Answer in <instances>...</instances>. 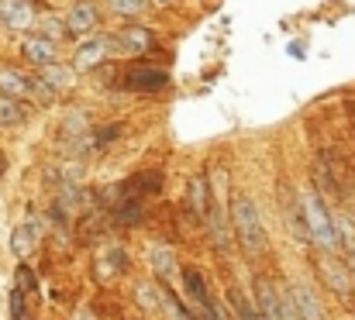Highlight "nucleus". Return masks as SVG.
Listing matches in <instances>:
<instances>
[{
	"instance_id": "obj_1",
	"label": "nucleus",
	"mask_w": 355,
	"mask_h": 320,
	"mask_svg": "<svg viewBox=\"0 0 355 320\" xmlns=\"http://www.w3.org/2000/svg\"><path fill=\"white\" fill-rule=\"evenodd\" d=\"M232 231H235V238L241 241V248L248 255H259L266 248V227L259 220L255 204L245 193H238L235 200H232Z\"/></svg>"
},
{
	"instance_id": "obj_2",
	"label": "nucleus",
	"mask_w": 355,
	"mask_h": 320,
	"mask_svg": "<svg viewBox=\"0 0 355 320\" xmlns=\"http://www.w3.org/2000/svg\"><path fill=\"white\" fill-rule=\"evenodd\" d=\"M304 224H307V238L321 245V251H335L338 248V227L331 220V213L324 207V200L318 193H304Z\"/></svg>"
},
{
	"instance_id": "obj_3",
	"label": "nucleus",
	"mask_w": 355,
	"mask_h": 320,
	"mask_svg": "<svg viewBox=\"0 0 355 320\" xmlns=\"http://www.w3.org/2000/svg\"><path fill=\"white\" fill-rule=\"evenodd\" d=\"M118 83L124 90H131V94H162V90H169L173 80L159 66H128L118 76Z\"/></svg>"
},
{
	"instance_id": "obj_4",
	"label": "nucleus",
	"mask_w": 355,
	"mask_h": 320,
	"mask_svg": "<svg viewBox=\"0 0 355 320\" xmlns=\"http://www.w3.org/2000/svg\"><path fill=\"white\" fill-rule=\"evenodd\" d=\"M318 269H321V279L331 286V293L335 296H342V300H352V272H349V265L335 255V251H324L321 258H318Z\"/></svg>"
},
{
	"instance_id": "obj_5",
	"label": "nucleus",
	"mask_w": 355,
	"mask_h": 320,
	"mask_svg": "<svg viewBox=\"0 0 355 320\" xmlns=\"http://www.w3.org/2000/svg\"><path fill=\"white\" fill-rule=\"evenodd\" d=\"M111 52H114L111 35H87V38H80V42H76L73 66H76V69H94V66H101Z\"/></svg>"
},
{
	"instance_id": "obj_6",
	"label": "nucleus",
	"mask_w": 355,
	"mask_h": 320,
	"mask_svg": "<svg viewBox=\"0 0 355 320\" xmlns=\"http://www.w3.org/2000/svg\"><path fill=\"white\" fill-rule=\"evenodd\" d=\"M66 28H69V38H87V35H97V28H101V10H97V3H90V0H80V3H73L69 10H66Z\"/></svg>"
},
{
	"instance_id": "obj_7",
	"label": "nucleus",
	"mask_w": 355,
	"mask_h": 320,
	"mask_svg": "<svg viewBox=\"0 0 355 320\" xmlns=\"http://www.w3.org/2000/svg\"><path fill=\"white\" fill-rule=\"evenodd\" d=\"M159 190H162V172L159 169H145V172H135L131 179H124L114 193H118V200H145V197H152Z\"/></svg>"
},
{
	"instance_id": "obj_8",
	"label": "nucleus",
	"mask_w": 355,
	"mask_h": 320,
	"mask_svg": "<svg viewBox=\"0 0 355 320\" xmlns=\"http://www.w3.org/2000/svg\"><path fill=\"white\" fill-rule=\"evenodd\" d=\"M111 42H114V52H121V55H145V52L155 45L152 31H148V28H141V24L121 28L118 35H111Z\"/></svg>"
},
{
	"instance_id": "obj_9",
	"label": "nucleus",
	"mask_w": 355,
	"mask_h": 320,
	"mask_svg": "<svg viewBox=\"0 0 355 320\" xmlns=\"http://www.w3.org/2000/svg\"><path fill=\"white\" fill-rule=\"evenodd\" d=\"M21 55H24V62H31L35 69H45V66L59 62L55 42H49V38H42V35H31V38H24V42H21Z\"/></svg>"
},
{
	"instance_id": "obj_10",
	"label": "nucleus",
	"mask_w": 355,
	"mask_h": 320,
	"mask_svg": "<svg viewBox=\"0 0 355 320\" xmlns=\"http://www.w3.org/2000/svg\"><path fill=\"white\" fill-rule=\"evenodd\" d=\"M0 24L7 31H21L35 24V7L31 0H0Z\"/></svg>"
},
{
	"instance_id": "obj_11",
	"label": "nucleus",
	"mask_w": 355,
	"mask_h": 320,
	"mask_svg": "<svg viewBox=\"0 0 355 320\" xmlns=\"http://www.w3.org/2000/svg\"><path fill=\"white\" fill-rule=\"evenodd\" d=\"M286 300H290L297 320H324V310H321L318 296L307 286H286Z\"/></svg>"
},
{
	"instance_id": "obj_12",
	"label": "nucleus",
	"mask_w": 355,
	"mask_h": 320,
	"mask_svg": "<svg viewBox=\"0 0 355 320\" xmlns=\"http://www.w3.org/2000/svg\"><path fill=\"white\" fill-rule=\"evenodd\" d=\"M31 76L14 69V66H0V94L3 97H14V100H28L31 97Z\"/></svg>"
},
{
	"instance_id": "obj_13",
	"label": "nucleus",
	"mask_w": 355,
	"mask_h": 320,
	"mask_svg": "<svg viewBox=\"0 0 355 320\" xmlns=\"http://www.w3.org/2000/svg\"><path fill=\"white\" fill-rule=\"evenodd\" d=\"M38 87H42V90H49V94L55 97V94H62V90H69V87H73V69H66V66L52 62V66L38 69Z\"/></svg>"
},
{
	"instance_id": "obj_14",
	"label": "nucleus",
	"mask_w": 355,
	"mask_h": 320,
	"mask_svg": "<svg viewBox=\"0 0 355 320\" xmlns=\"http://www.w3.org/2000/svg\"><path fill=\"white\" fill-rule=\"evenodd\" d=\"M255 296H259V314L266 320H286L283 317V300H279V293L266 283V279H255Z\"/></svg>"
},
{
	"instance_id": "obj_15",
	"label": "nucleus",
	"mask_w": 355,
	"mask_h": 320,
	"mask_svg": "<svg viewBox=\"0 0 355 320\" xmlns=\"http://www.w3.org/2000/svg\"><path fill=\"white\" fill-rule=\"evenodd\" d=\"M187 200H190L193 217H204V213L211 211V190H207V176H204V172L190 176V183H187Z\"/></svg>"
},
{
	"instance_id": "obj_16",
	"label": "nucleus",
	"mask_w": 355,
	"mask_h": 320,
	"mask_svg": "<svg viewBox=\"0 0 355 320\" xmlns=\"http://www.w3.org/2000/svg\"><path fill=\"white\" fill-rule=\"evenodd\" d=\"M204 220H207V227H211V238H214V245L225 251V248H232V231H228V220L221 217L218 211V204L211 200V211L204 213Z\"/></svg>"
},
{
	"instance_id": "obj_17",
	"label": "nucleus",
	"mask_w": 355,
	"mask_h": 320,
	"mask_svg": "<svg viewBox=\"0 0 355 320\" xmlns=\"http://www.w3.org/2000/svg\"><path fill=\"white\" fill-rule=\"evenodd\" d=\"M24 121H28L24 100H14V97H3L0 94V127H21Z\"/></svg>"
},
{
	"instance_id": "obj_18",
	"label": "nucleus",
	"mask_w": 355,
	"mask_h": 320,
	"mask_svg": "<svg viewBox=\"0 0 355 320\" xmlns=\"http://www.w3.org/2000/svg\"><path fill=\"white\" fill-rule=\"evenodd\" d=\"M180 276H183V290H187V296H190L200 310H207V307H211V296H207L204 276H200V272H193V269H187V272H180Z\"/></svg>"
},
{
	"instance_id": "obj_19",
	"label": "nucleus",
	"mask_w": 355,
	"mask_h": 320,
	"mask_svg": "<svg viewBox=\"0 0 355 320\" xmlns=\"http://www.w3.org/2000/svg\"><path fill=\"white\" fill-rule=\"evenodd\" d=\"M35 35H42V38H49V42H62V38H69V28H66L62 17L45 14V17H35Z\"/></svg>"
},
{
	"instance_id": "obj_20",
	"label": "nucleus",
	"mask_w": 355,
	"mask_h": 320,
	"mask_svg": "<svg viewBox=\"0 0 355 320\" xmlns=\"http://www.w3.org/2000/svg\"><path fill=\"white\" fill-rule=\"evenodd\" d=\"M35 238H38V224H21V227H14V234H10V251L21 258V255H28L31 248H35Z\"/></svg>"
},
{
	"instance_id": "obj_21",
	"label": "nucleus",
	"mask_w": 355,
	"mask_h": 320,
	"mask_svg": "<svg viewBox=\"0 0 355 320\" xmlns=\"http://www.w3.org/2000/svg\"><path fill=\"white\" fill-rule=\"evenodd\" d=\"M114 220H118L121 227H135V224H141V220H145L141 200H121L118 211H114Z\"/></svg>"
},
{
	"instance_id": "obj_22",
	"label": "nucleus",
	"mask_w": 355,
	"mask_h": 320,
	"mask_svg": "<svg viewBox=\"0 0 355 320\" xmlns=\"http://www.w3.org/2000/svg\"><path fill=\"white\" fill-rule=\"evenodd\" d=\"M228 300H232V310L238 314V320H266L262 314H259V307H255L241 290H232V293H228Z\"/></svg>"
},
{
	"instance_id": "obj_23",
	"label": "nucleus",
	"mask_w": 355,
	"mask_h": 320,
	"mask_svg": "<svg viewBox=\"0 0 355 320\" xmlns=\"http://www.w3.org/2000/svg\"><path fill=\"white\" fill-rule=\"evenodd\" d=\"M152 265H155V272H159L162 279H173V276H180V272H176V262H173V255H169L166 248H159V245L152 248Z\"/></svg>"
},
{
	"instance_id": "obj_24",
	"label": "nucleus",
	"mask_w": 355,
	"mask_h": 320,
	"mask_svg": "<svg viewBox=\"0 0 355 320\" xmlns=\"http://www.w3.org/2000/svg\"><path fill=\"white\" fill-rule=\"evenodd\" d=\"M107 7L118 14V17H124V21H131V17H141L145 14V0H107Z\"/></svg>"
},
{
	"instance_id": "obj_25",
	"label": "nucleus",
	"mask_w": 355,
	"mask_h": 320,
	"mask_svg": "<svg viewBox=\"0 0 355 320\" xmlns=\"http://www.w3.org/2000/svg\"><path fill=\"white\" fill-rule=\"evenodd\" d=\"M121 131H124V127H121V124H107V127H101V131H97V134H90V138H94V141H90V145H94V148H107V145H111V141H114V138H118Z\"/></svg>"
},
{
	"instance_id": "obj_26",
	"label": "nucleus",
	"mask_w": 355,
	"mask_h": 320,
	"mask_svg": "<svg viewBox=\"0 0 355 320\" xmlns=\"http://www.w3.org/2000/svg\"><path fill=\"white\" fill-rule=\"evenodd\" d=\"M17 290H21V293H24V296H28V293H35V290H38V283H35V272H31V269H24V265H21V269H17Z\"/></svg>"
},
{
	"instance_id": "obj_27",
	"label": "nucleus",
	"mask_w": 355,
	"mask_h": 320,
	"mask_svg": "<svg viewBox=\"0 0 355 320\" xmlns=\"http://www.w3.org/2000/svg\"><path fill=\"white\" fill-rule=\"evenodd\" d=\"M10 317L14 320H28V307H24V293L14 290L10 293Z\"/></svg>"
},
{
	"instance_id": "obj_28",
	"label": "nucleus",
	"mask_w": 355,
	"mask_h": 320,
	"mask_svg": "<svg viewBox=\"0 0 355 320\" xmlns=\"http://www.w3.org/2000/svg\"><path fill=\"white\" fill-rule=\"evenodd\" d=\"M152 3H155V7H176L180 0H152Z\"/></svg>"
},
{
	"instance_id": "obj_29",
	"label": "nucleus",
	"mask_w": 355,
	"mask_h": 320,
	"mask_svg": "<svg viewBox=\"0 0 355 320\" xmlns=\"http://www.w3.org/2000/svg\"><path fill=\"white\" fill-rule=\"evenodd\" d=\"M3 169H7V162H3V155H0V176H3Z\"/></svg>"
}]
</instances>
